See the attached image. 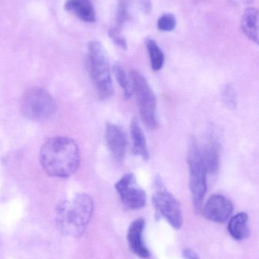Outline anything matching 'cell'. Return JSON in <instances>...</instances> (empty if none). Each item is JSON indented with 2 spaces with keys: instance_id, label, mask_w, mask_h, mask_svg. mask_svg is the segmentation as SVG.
Returning a JSON list of instances; mask_svg holds the SVG:
<instances>
[{
  "instance_id": "cell-25",
  "label": "cell",
  "mask_w": 259,
  "mask_h": 259,
  "mask_svg": "<svg viewBox=\"0 0 259 259\" xmlns=\"http://www.w3.org/2000/svg\"><path fill=\"white\" fill-rule=\"evenodd\" d=\"M253 1L254 0H230L232 4L237 5V6H247Z\"/></svg>"
},
{
  "instance_id": "cell-5",
  "label": "cell",
  "mask_w": 259,
  "mask_h": 259,
  "mask_svg": "<svg viewBox=\"0 0 259 259\" xmlns=\"http://www.w3.org/2000/svg\"><path fill=\"white\" fill-rule=\"evenodd\" d=\"M152 201L157 215L164 219L174 229H180L183 223L180 205L175 196L164 187L160 178H157L155 182Z\"/></svg>"
},
{
  "instance_id": "cell-12",
  "label": "cell",
  "mask_w": 259,
  "mask_h": 259,
  "mask_svg": "<svg viewBox=\"0 0 259 259\" xmlns=\"http://www.w3.org/2000/svg\"><path fill=\"white\" fill-rule=\"evenodd\" d=\"M199 152L207 174H215L220 167V146L218 142L211 137L203 146H199Z\"/></svg>"
},
{
  "instance_id": "cell-3",
  "label": "cell",
  "mask_w": 259,
  "mask_h": 259,
  "mask_svg": "<svg viewBox=\"0 0 259 259\" xmlns=\"http://www.w3.org/2000/svg\"><path fill=\"white\" fill-rule=\"evenodd\" d=\"M86 64L99 97L101 100L109 98L114 94L110 68L106 51L99 41L88 44Z\"/></svg>"
},
{
  "instance_id": "cell-8",
  "label": "cell",
  "mask_w": 259,
  "mask_h": 259,
  "mask_svg": "<svg viewBox=\"0 0 259 259\" xmlns=\"http://www.w3.org/2000/svg\"><path fill=\"white\" fill-rule=\"evenodd\" d=\"M116 190L125 206L132 210L145 206L147 195L139 187L133 174H126L115 185Z\"/></svg>"
},
{
  "instance_id": "cell-18",
  "label": "cell",
  "mask_w": 259,
  "mask_h": 259,
  "mask_svg": "<svg viewBox=\"0 0 259 259\" xmlns=\"http://www.w3.org/2000/svg\"><path fill=\"white\" fill-rule=\"evenodd\" d=\"M114 76L119 84L121 86L126 99H129L132 94V86L130 79L126 75V71L120 63H116L113 68Z\"/></svg>"
},
{
  "instance_id": "cell-22",
  "label": "cell",
  "mask_w": 259,
  "mask_h": 259,
  "mask_svg": "<svg viewBox=\"0 0 259 259\" xmlns=\"http://www.w3.org/2000/svg\"><path fill=\"white\" fill-rule=\"evenodd\" d=\"M108 34H109V37L116 45L118 46L123 50H127V42H126V38L123 36L121 32H120V29L117 28V27L109 29Z\"/></svg>"
},
{
  "instance_id": "cell-2",
  "label": "cell",
  "mask_w": 259,
  "mask_h": 259,
  "mask_svg": "<svg viewBox=\"0 0 259 259\" xmlns=\"http://www.w3.org/2000/svg\"><path fill=\"white\" fill-rule=\"evenodd\" d=\"M94 208L92 198L85 193L59 202L55 215L57 228L68 237H82L92 219Z\"/></svg>"
},
{
  "instance_id": "cell-17",
  "label": "cell",
  "mask_w": 259,
  "mask_h": 259,
  "mask_svg": "<svg viewBox=\"0 0 259 259\" xmlns=\"http://www.w3.org/2000/svg\"><path fill=\"white\" fill-rule=\"evenodd\" d=\"M145 46L150 57L152 69L155 71L162 69L165 62V56L161 47L152 38L145 39Z\"/></svg>"
},
{
  "instance_id": "cell-11",
  "label": "cell",
  "mask_w": 259,
  "mask_h": 259,
  "mask_svg": "<svg viewBox=\"0 0 259 259\" xmlns=\"http://www.w3.org/2000/svg\"><path fill=\"white\" fill-rule=\"evenodd\" d=\"M105 139L114 158L118 162L123 161L126 150V138L123 130L116 124H106Z\"/></svg>"
},
{
  "instance_id": "cell-7",
  "label": "cell",
  "mask_w": 259,
  "mask_h": 259,
  "mask_svg": "<svg viewBox=\"0 0 259 259\" xmlns=\"http://www.w3.org/2000/svg\"><path fill=\"white\" fill-rule=\"evenodd\" d=\"M190 168V187L196 211L200 212L207 191V174L199 155V146L192 143L188 155Z\"/></svg>"
},
{
  "instance_id": "cell-1",
  "label": "cell",
  "mask_w": 259,
  "mask_h": 259,
  "mask_svg": "<svg viewBox=\"0 0 259 259\" xmlns=\"http://www.w3.org/2000/svg\"><path fill=\"white\" fill-rule=\"evenodd\" d=\"M80 161L77 143L66 137L50 139L43 145L40 152L43 168L53 178H69L77 171Z\"/></svg>"
},
{
  "instance_id": "cell-19",
  "label": "cell",
  "mask_w": 259,
  "mask_h": 259,
  "mask_svg": "<svg viewBox=\"0 0 259 259\" xmlns=\"http://www.w3.org/2000/svg\"><path fill=\"white\" fill-rule=\"evenodd\" d=\"M129 3L127 0H119L117 5V15H116V21H117V28L121 29L125 24L129 21Z\"/></svg>"
},
{
  "instance_id": "cell-20",
  "label": "cell",
  "mask_w": 259,
  "mask_h": 259,
  "mask_svg": "<svg viewBox=\"0 0 259 259\" xmlns=\"http://www.w3.org/2000/svg\"><path fill=\"white\" fill-rule=\"evenodd\" d=\"M177 21L176 17L172 13H165L158 20V28L161 31L171 32L176 28Z\"/></svg>"
},
{
  "instance_id": "cell-14",
  "label": "cell",
  "mask_w": 259,
  "mask_h": 259,
  "mask_svg": "<svg viewBox=\"0 0 259 259\" xmlns=\"http://www.w3.org/2000/svg\"><path fill=\"white\" fill-rule=\"evenodd\" d=\"M241 30L243 34L255 44H258V10L255 7L245 9L241 20Z\"/></svg>"
},
{
  "instance_id": "cell-13",
  "label": "cell",
  "mask_w": 259,
  "mask_h": 259,
  "mask_svg": "<svg viewBox=\"0 0 259 259\" xmlns=\"http://www.w3.org/2000/svg\"><path fill=\"white\" fill-rule=\"evenodd\" d=\"M65 9L85 22H95V9L91 0H67Z\"/></svg>"
},
{
  "instance_id": "cell-15",
  "label": "cell",
  "mask_w": 259,
  "mask_h": 259,
  "mask_svg": "<svg viewBox=\"0 0 259 259\" xmlns=\"http://www.w3.org/2000/svg\"><path fill=\"white\" fill-rule=\"evenodd\" d=\"M228 231L234 240L242 241L247 239L250 235L248 214L239 212L231 218L228 222Z\"/></svg>"
},
{
  "instance_id": "cell-24",
  "label": "cell",
  "mask_w": 259,
  "mask_h": 259,
  "mask_svg": "<svg viewBox=\"0 0 259 259\" xmlns=\"http://www.w3.org/2000/svg\"><path fill=\"white\" fill-rule=\"evenodd\" d=\"M140 7L145 13H149L152 9V3L151 0H140Z\"/></svg>"
},
{
  "instance_id": "cell-10",
  "label": "cell",
  "mask_w": 259,
  "mask_h": 259,
  "mask_svg": "<svg viewBox=\"0 0 259 259\" xmlns=\"http://www.w3.org/2000/svg\"><path fill=\"white\" fill-rule=\"evenodd\" d=\"M145 222L143 219H138L131 223L127 232V241L129 249L137 256L143 259L149 258L151 252L144 243V234Z\"/></svg>"
},
{
  "instance_id": "cell-4",
  "label": "cell",
  "mask_w": 259,
  "mask_h": 259,
  "mask_svg": "<svg viewBox=\"0 0 259 259\" xmlns=\"http://www.w3.org/2000/svg\"><path fill=\"white\" fill-rule=\"evenodd\" d=\"M130 80L132 92L136 96L141 120L149 128H157V102L154 91L147 80L138 71H131Z\"/></svg>"
},
{
  "instance_id": "cell-16",
  "label": "cell",
  "mask_w": 259,
  "mask_h": 259,
  "mask_svg": "<svg viewBox=\"0 0 259 259\" xmlns=\"http://www.w3.org/2000/svg\"><path fill=\"white\" fill-rule=\"evenodd\" d=\"M130 133L134 152L135 155L141 157L143 160L147 161L149 158V152L145 136L138 121L135 119L131 122Z\"/></svg>"
},
{
  "instance_id": "cell-9",
  "label": "cell",
  "mask_w": 259,
  "mask_h": 259,
  "mask_svg": "<svg viewBox=\"0 0 259 259\" xmlns=\"http://www.w3.org/2000/svg\"><path fill=\"white\" fill-rule=\"evenodd\" d=\"M202 210L205 219L214 223L223 224L231 218L234 205L226 196L214 194L207 200Z\"/></svg>"
},
{
  "instance_id": "cell-23",
  "label": "cell",
  "mask_w": 259,
  "mask_h": 259,
  "mask_svg": "<svg viewBox=\"0 0 259 259\" xmlns=\"http://www.w3.org/2000/svg\"><path fill=\"white\" fill-rule=\"evenodd\" d=\"M182 259H200L198 254L190 248H186L182 251Z\"/></svg>"
},
{
  "instance_id": "cell-21",
  "label": "cell",
  "mask_w": 259,
  "mask_h": 259,
  "mask_svg": "<svg viewBox=\"0 0 259 259\" xmlns=\"http://www.w3.org/2000/svg\"><path fill=\"white\" fill-rule=\"evenodd\" d=\"M222 100L229 109H234L237 106V94L231 85H227L222 91Z\"/></svg>"
},
{
  "instance_id": "cell-6",
  "label": "cell",
  "mask_w": 259,
  "mask_h": 259,
  "mask_svg": "<svg viewBox=\"0 0 259 259\" xmlns=\"http://www.w3.org/2000/svg\"><path fill=\"white\" fill-rule=\"evenodd\" d=\"M21 108L23 115L28 119L44 121L54 113L56 103L46 90L34 88L24 94Z\"/></svg>"
}]
</instances>
